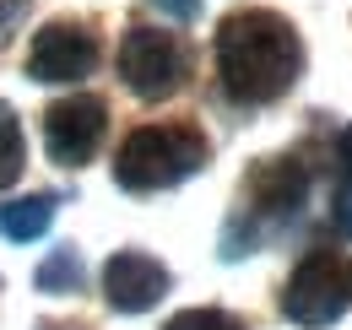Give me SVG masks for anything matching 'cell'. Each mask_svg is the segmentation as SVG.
<instances>
[{"label": "cell", "instance_id": "6da1fadb", "mask_svg": "<svg viewBox=\"0 0 352 330\" xmlns=\"http://www.w3.org/2000/svg\"><path fill=\"white\" fill-rule=\"evenodd\" d=\"M217 71L233 103H271L304 71V43L276 11H233L217 33Z\"/></svg>", "mask_w": 352, "mask_h": 330}, {"label": "cell", "instance_id": "7a4b0ae2", "mask_svg": "<svg viewBox=\"0 0 352 330\" xmlns=\"http://www.w3.org/2000/svg\"><path fill=\"white\" fill-rule=\"evenodd\" d=\"M201 168H206L201 130H190V124H141V130L125 135V146L114 157V179L135 195H146V190H174Z\"/></svg>", "mask_w": 352, "mask_h": 330}, {"label": "cell", "instance_id": "3957f363", "mask_svg": "<svg viewBox=\"0 0 352 330\" xmlns=\"http://www.w3.org/2000/svg\"><path fill=\"white\" fill-rule=\"evenodd\" d=\"M352 303V265L331 249H314L298 260V271L282 287V314L304 330H320L331 320H342Z\"/></svg>", "mask_w": 352, "mask_h": 330}, {"label": "cell", "instance_id": "277c9868", "mask_svg": "<svg viewBox=\"0 0 352 330\" xmlns=\"http://www.w3.org/2000/svg\"><path fill=\"white\" fill-rule=\"evenodd\" d=\"M120 76L135 98H168L184 82V49L174 33H157V28H131L120 43Z\"/></svg>", "mask_w": 352, "mask_h": 330}, {"label": "cell", "instance_id": "5b68a950", "mask_svg": "<svg viewBox=\"0 0 352 330\" xmlns=\"http://www.w3.org/2000/svg\"><path fill=\"white\" fill-rule=\"evenodd\" d=\"M103 130H109L103 98H87V92L82 98H60V103H49V114H44V146L54 163L76 168L103 146Z\"/></svg>", "mask_w": 352, "mask_h": 330}, {"label": "cell", "instance_id": "8992f818", "mask_svg": "<svg viewBox=\"0 0 352 330\" xmlns=\"http://www.w3.org/2000/svg\"><path fill=\"white\" fill-rule=\"evenodd\" d=\"M92 65H98V43L76 22H49L28 49L33 82H82V76H92Z\"/></svg>", "mask_w": 352, "mask_h": 330}, {"label": "cell", "instance_id": "52a82bcc", "mask_svg": "<svg viewBox=\"0 0 352 330\" xmlns=\"http://www.w3.org/2000/svg\"><path fill=\"white\" fill-rule=\"evenodd\" d=\"M163 292H168V271L141 249H120L103 265V298L114 314H146Z\"/></svg>", "mask_w": 352, "mask_h": 330}, {"label": "cell", "instance_id": "ba28073f", "mask_svg": "<svg viewBox=\"0 0 352 330\" xmlns=\"http://www.w3.org/2000/svg\"><path fill=\"white\" fill-rule=\"evenodd\" d=\"M309 195V173L293 157H265V163H255V173H250V201H255V211H265V217H287V211H298Z\"/></svg>", "mask_w": 352, "mask_h": 330}, {"label": "cell", "instance_id": "9c48e42d", "mask_svg": "<svg viewBox=\"0 0 352 330\" xmlns=\"http://www.w3.org/2000/svg\"><path fill=\"white\" fill-rule=\"evenodd\" d=\"M49 222H54V195H28V201H6V206H0V233H6L11 244L44 239Z\"/></svg>", "mask_w": 352, "mask_h": 330}, {"label": "cell", "instance_id": "30bf717a", "mask_svg": "<svg viewBox=\"0 0 352 330\" xmlns=\"http://www.w3.org/2000/svg\"><path fill=\"white\" fill-rule=\"evenodd\" d=\"M38 292H82V260L76 249H54L44 265H38Z\"/></svg>", "mask_w": 352, "mask_h": 330}, {"label": "cell", "instance_id": "8fae6325", "mask_svg": "<svg viewBox=\"0 0 352 330\" xmlns=\"http://www.w3.org/2000/svg\"><path fill=\"white\" fill-rule=\"evenodd\" d=\"M22 120L11 114V103H0V190L22 179Z\"/></svg>", "mask_w": 352, "mask_h": 330}, {"label": "cell", "instance_id": "7c38bea8", "mask_svg": "<svg viewBox=\"0 0 352 330\" xmlns=\"http://www.w3.org/2000/svg\"><path fill=\"white\" fill-rule=\"evenodd\" d=\"M168 330H244L233 314H222V309H184L168 320Z\"/></svg>", "mask_w": 352, "mask_h": 330}, {"label": "cell", "instance_id": "4fadbf2b", "mask_svg": "<svg viewBox=\"0 0 352 330\" xmlns=\"http://www.w3.org/2000/svg\"><path fill=\"white\" fill-rule=\"evenodd\" d=\"M28 6H33V0H0V38L16 33V22L28 16Z\"/></svg>", "mask_w": 352, "mask_h": 330}, {"label": "cell", "instance_id": "5bb4252c", "mask_svg": "<svg viewBox=\"0 0 352 330\" xmlns=\"http://www.w3.org/2000/svg\"><path fill=\"white\" fill-rule=\"evenodd\" d=\"M157 11L174 16V22H195L201 16V0H157Z\"/></svg>", "mask_w": 352, "mask_h": 330}, {"label": "cell", "instance_id": "9a60e30c", "mask_svg": "<svg viewBox=\"0 0 352 330\" xmlns=\"http://www.w3.org/2000/svg\"><path fill=\"white\" fill-rule=\"evenodd\" d=\"M331 217H336V228H342V233L352 239V184L342 190V195H336V201H331Z\"/></svg>", "mask_w": 352, "mask_h": 330}, {"label": "cell", "instance_id": "2e32d148", "mask_svg": "<svg viewBox=\"0 0 352 330\" xmlns=\"http://www.w3.org/2000/svg\"><path fill=\"white\" fill-rule=\"evenodd\" d=\"M336 157H342V168H347V179H352V124L342 130V141H336Z\"/></svg>", "mask_w": 352, "mask_h": 330}, {"label": "cell", "instance_id": "e0dca14e", "mask_svg": "<svg viewBox=\"0 0 352 330\" xmlns=\"http://www.w3.org/2000/svg\"><path fill=\"white\" fill-rule=\"evenodd\" d=\"M38 330H65V325H38Z\"/></svg>", "mask_w": 352, "mask_h": 330}]
</instances>
